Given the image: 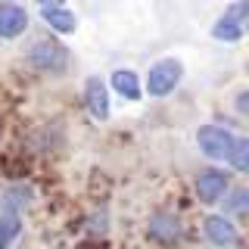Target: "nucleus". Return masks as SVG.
<instances>
[{"label":"nucleus","instance_id":"obj_1","mask_svg":"<svg viewBox=\"0 0 249 249\" xmlns=\"http://www.w3.org/2000/svg\"><path fill=\"white\" fill-rule=\"evenodd\" d=\"M184 66L178 59H159L156 66H150V75H146V93L150 97H165L181 84Z\"/></svg>","mask_w":249,"mask_h":249},{"label":"nucleus","instance_id":"obj_2","mask_svg":"<svg viewBox=\"0 0 249 249\" xmlns=\"http://www.w3.org/2000/svg\"><path fill=\"white\" fill-rule=\"evenodd\" d=\"M199 150L209 156V159H228L233 140H237V134H231L228 128H221V124H206V128H199Z\"/></svg>","mask_w":249,"mask_h":249},{"label":"nucleus","instance_id":"obj_3","mask_svg":"<svg viewBox=\"0 0 249 249\" xmlns=\"http://www.w3.org/2000/svg\"><path fill=\"white\" fill-rule=\"evenodd\" d=\"M31 62L41 72H62L69 62V50L59 41H37L31 47Z\"/></svg>","mask_w":249,"mask_h":249},{"label":"nucleus","instance_id":"obj_4","mask_svg":"<svg viewBox=\"0 0 249 249\" xmlns=\"http://www.w3.org/2000/svg\"><path fill=\"white\" fill-rule=\"evenodd\" d=\"M246 10H249L246 0L228 6L224 16L218 19V25L212 28V35L218 37V41H240V37H243V25H246Z\"/></svg>","mask_w":249,"mask_h":249},{"label":"nucleus","instance_id":"obj_5","mask_svg":"<svg viewBox=\"0 0 249 249\" xmlns=\"http://www.w3.org/2000/svg\"><path fill=\"white\" fill-rule=\"evenodd\" d=\"M224 193H228V175H224V171H218V168L199 171V178H196V196H199V202L215 206V202H221Z\"/></svg>","mask_w":249,"mask_h":249},{"label":"nucleus","instance_id":"obj_6","mask_svg":"<svg viewBox=\"0 0 249 249\" xmlns=\"http://www.w3.org/2000/svg\"><path fill=\"white\" fill-rule=\"evenodd\" d=\"M146 233H150V240H156V243H162V246H175L178 240H181V221L171 212H156L150 218Z\"/></svg>","mask_w":249,"mask_h":249},{"label":"nucleus","instance_id":"obj_7","mask_svg":"<svg viewBox=\"0 0 249 249\" xmlns=\"http://www.w3.org/2000/svg\"><path fill=\"white\" fill-rule=\"evenodd\" d=\"M206 237L212 240L215 246L240 243V231H237V224H233L228 215H209L206 218Z\"/></svg>","mask_w":249,"mask_h":249},{"label":"nucleus","instance_id":"obj_8","mask_svg":"<svg viewBox=\"0 0 249 249\" xmlns=\"http://www.w3.org/2000/svg\"><path fill=\"white\" fill-rule=\"evenodd\" d=\"M84 106H88V112L93 119H100V122L109 119V90L100 78H88V84H84Z\"/></svg>","mask_w":249,"mask_h":249},{"label":"nucleus","instance_id":"obj_9","mask_svg":"<svg viewBox=\"0 0 249 249\" xmlns=\"http://www.w3.org/2000/svg\"><path fill=\"white\" fill-rule=\"evenodd\" d=\"M28 28V13L19 3H0V37H19Z\"/></svg>","mask_w":249,"mask_h":249},{"label":"nucleus","instance_id":"obj_10","mask_svg":"<svg viewBox=\"0 0 249 249\" xmlns=\"http://www.w3.org/2000/svg\"><path fill=\"white\" fill-rule=\"evenodd\" d=\"M41 16H44L47 25H50L53 31H59V35H72V31L78 28L75 13H69L66 6H41Z\"/></svg>","mask_w":249,"mask_h":249},{"label":"nucleus","instance_id":"obj_11","mask_svg":"<svg viewBox=\"0 0 249 249\" xmlns=\"http://www.w3.org/2000/svg\"><path fill=\"white\" fill-rule=\"evenodd\" d=\"M112 88H115V93H122L124 100H140V81H137V72H131V69H115Z\"/></svg>","mask_w":249,"mask_h":249},{"label":"nucleus","instance_id":"obj_12","mask_svg":"<svg viewBox=\"0 0 249 249\" xmlns=\"http://www.w3.org/2000/svg\"><path fill=\"white\" fill-rule=\"evenodd\" d=\"M19 233H22V221H19V215H16V212L0 215V249H6L16 237H19Z\"/></svg>","mask_w":249,"mask_h":249},{"label":"nucleus","instance_id":"obj_13","mask_svg":"<svg viewBox=\"0 0 249 249\" xmlns=\"http://www.w3.org/2000/svg\"><path fill=\"white\" fill-rule=\"evenodd\" d=\"M228 162L237 171H249V140L246 137L233 140V146H231V153H228Z\"/></svg>","mask_w":249,"mask_h":249},{"label":"nucleus","instance_id":"obj_14","mask_svg":"<svg viewBox=\"0 0 249 249\" xmlns=\"http://www.w3.org/2000/svg\"><path fill=\"white\" fill-rule=\"evenodd\" d=\"M28 202H31V190L28 187H16V190L6 193V212H16V209L28 206Z\"/></svg>","mask_w":249,"mask_h":249},{"label":"nucleus","instance_id":"obj_15","mask_svg":"<svg viewBox=\"0 0 249 249\" xmlns=\"http://www.w3.org/2000/svg\"><path fill=\"white\" fill-rule=\"evenodd\" d=\"M246 199H249V193L240 187V190H233L231 193V202H228V212H246Z\"/></svg>","mask_w":249,"mask_h":249},{"label":"nucleus","instance_id":"obj_16","mask_svg":"<svg viewBox=\"0 0 249 249\" xmlns=\"http://www.w3.org/2000/svg\"><path fill=\"white\" fill-rule=\"evenodd\" d=\"M37 6H66V0H35Z\"/></svg>","mask_w":249,"mask_h":249},{"label":"nucleus","instance_id":"obj_17","mask_svg":"<svg viewBox=\"0 0 249 249\" xmlns=\"http://www.w3.org/2000/svg\"><path fill=\"white\" fill-rule=\"evenodd\" d=\"M246 100H249V93L243 90V93H240V97H237V109H240V112H243V109H246Z\"/></svg>","mask_w":249,"mask_h":249}]
</instances>
